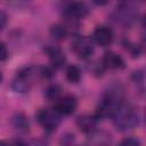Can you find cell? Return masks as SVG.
Wrapping results in <instances>:
<instances>
[{
  "label": "cell",
  "mask_w": 146,
  "mask_h": 146,
  "mask_svg": "<svg viewBox=\"0 0 146 146\" xmlns=\"http://www.w3.org/2000/svg\"><path fill=\"white\" fill-rule=\"evenodd\" d=\"M54 72L50 67L44 66H25L17 71L15 78L11 82V89L15 92L24 94L31 89L34 81L40 78H51Z\"/></svg>",
  "instance_id": "1"
},
{
  "label": "cell",
  "mask_w": 146,
  "mask_h": 146,
  "mask_svg": "<svg viewBox=\"0 0 146 146\" xmlns=\"http://www.w3.org/2000/svg\"><path fill=\"white\" fill-rule=\"evenodd\" d=\"M115 128L120 131H128L135 129L140 121V115L136 106L123 102L112 116Z\"/></svg>",
  "instance_id": "2"
},
{
  "label": "cell",
  "mask_w": 146,
  "mask_h": 146,
  "mask_svg": "<svg viewBox=\"0 0 146 146\" xmlns=\"http://www.w3.org/2000/svg\"><path fill=\"white\" fill-rule=\"evenodd\" d=\"M123 102L124 100L122 91L119 88H110V90H107L100 99L98 107L94 114L95 117L97 120L112 117Z\"/></svg>",
  "instance_id": "3"
},
{
  "label": "cell",
  "mask_w": 146,
  "mask_h": 146,
  "mask_svg": "<svg viewBox=\"0 0 146 146\" xmlns=\"http://www.w3.org/2000/svg\"><path fill=\"white\" fill-rule=\"evenodd\" d=\"M71 50L82 59L89 58L95 50V42L92 41L91 36L87 35H80L76 36L71 44Z\"/></svg>",
  "instance_id": "4"
},
{
  "label": "cell",
  "mask_w": 146,
  "mask_h": 146,
  "mask_svg": "<svg viewBox=\"0 0 146 146\" xmlns=\"http://www.w3.org/2000/svg\"><path fill=\"white\" fill-rule=\"evenodd\" d=\"M35 117L38 122L42 125V128L48 132L55 131L62 122V115H59L54 110H48V108H42L38 111Z\"/></svg>",
  "instance_id": "5"
},
{
  "label": "cell",
  "mask_w": 146,
  "mask_h": 146,
  "mask_svg": "<svg viewBox=\"0 0 146 146\" xmlns=\"http://www.w3.org/2000/svg\"><path fill=\"white\" fill-rule=\"evenodd\" d=\"M89 14V8L84 2L81 1H74L70 2L65 6L63 9V16L68 22H78L80 19H83Z\"/></svg>",
  "instance_id": "6"
},
{
  "label": "cell",
  "mask_w": 146,
  "mask_h": 146,
  "mask_svg": "<svg viewBox=\"0 0 146 146\" xmlns=\"http://www.w3.org/2000/svg\"><path fill=\"white\" fill-rule=\"evenodd\" d=\"M78 107V99L73 95H66L64 97H59L55 100L52 110L57 112L59 115H70L75 112Z\"/></svg>",
  "instance_id": "7"
},
{
  "label": "cell",
  "mask_w": 146,
  "mask_h": 146,
  "mask_svg": "<svg viewBox=\"0 0 146 146\" xmlns=\"http://www.w3.org/2000/svg\"><path fill=\"white\" fill-rule=\"evenodd\" d=\"M91 39L98 46L106 47V46H108V44H111L113 42L114 33H113L111 27L105 26V25H100V26H97L95 29Z\"/></svg>",
  "instance_id": "8"
},
{
  "label": "cell",
  "mask_w": 146,
  "mask_h": 146,
  "mask_svg": "<svg viewBox=\"0 0 146 146\" xmlns=\"http://www.w3.org/2000/svg\"><path fill=\"white\" fill-rule=\"evenodd\" d=\"M102 66L110 70H122L125 67L124 59L114 51H106L102 58Z\"/></svg>",
  "instance_id": "9"
},
{
  "label": "cell",
  "mask_w": 146,
  "mask_h": 146,
  "mask_svg": "<svg viewBox=\"0 0 146 146\" xmlns=\"http://www.w3.org/2000/svg\"><path fill=\"white\" fill-rule=\"evenodd\" d=\"M44 52L48 55V57L50 59V63H51V66L54 68L62 67L65 64V62H66L65 54L62 51V49L59 47H56V46H47L44 48Z\"/></svg>",
  "instance_id": "10"
},
{
  "label": "cell",
  "mask_w": 146,
  "mask_h": 146,
  "mask_svg": "<svg viewBox=\"0 0 146 146\" xmlns=\"http://www.w3.org/2000/svg\"><path fill=\"white\" fill-rule=\"evenodd\" d=\"M98 120L95 115H81L76 119V125L80 131L84 133H92L97 128Z\"/></svg>",
  "instance_id": "11"
},
{
  "label": "cell",
  "mask_w": 146,
  "mask_h": 146,
  "mask_svg": "<svg viewBox=\"0 0 146 146\" xmlns=\"http://www.w3.org/2000/svg\"><path fill=\"white\" fill-rule=\"evenodd\" d=\"M88 143H89L90 146H110V144H111V135H108L105 131L95 130L92 133H90Z\"/></svg>",
  "instance_id": "12"
},
{
  "label": "cell",
  "mask_w": 146,
  "mask_h": 146,
  "mask_svg": "<svg viewBox=\"0 0 146 146\" xmlns=\"http://www.w3.org/2000/svg\"><path fill=\"white\" fill-rule=\"evenodd\" d=\"M49 34L56 41H62V40L67 38L68 29L65 25H63V24H54L49 29Z\"/></svg>",
  "instance_id": "13"
},
{
  "label": "cell",
  "mask_w": 146,
  "mask_h": 146,
  "mask_svg": "<svg viewBox=\"0 0 146 146\" xmlns=\"http://www.w3.org/2000/svg\"><path fill=\"white\" fill-rule=\"evenodd\" d=\"M66 79L71 83H78L81 80V70L76 65H70L66 68Z\"/></svg>",
  "instance_id": "14"
},
{
  "label": "cell",
  "mask_w": 146,
  "mask_h": 146,
  "mask_svg": "<svg viewBox=\"0 0 146 146\" xmlns=\"http://www.w3.org/2000/svg\"><path fill=\"white\" fill-rule=\"evenodd\" d=\"M13 124H14V127L16 129H18L21 131H27L29 127H30L26 116L24 114H22V113H18L13 117Z\"/></svg>",
  "instance_id": "15"
},
{
  "label": "cell",
  "mask_w": 146,
  "mask_h": 146,
  "mask_svg": "<svg viewBox=\"0 0 146 146\" xmlns=\"http://www.w3.org/2000/svg\"><path fill=\"white\" fill-rule=\"evenodd\" d=\"M60 91L62 89L58 84H50L44 90V97L48 100H57L60 96Z\"/></svg>",
  "instance_id": "16"
},
{
  "label": "cell",
  "mask_w": 146,
  "mask_h": 146,
  "mask_svg": "<svg viewBox=\"0 0 146 146\" xmlns=\"http://www.w3.org/2000/svg\"><path fill=\"white\" fill-rule=\"evenodd\" d=\"M0 146H26V144L21 139H3L0 140Z\"/></svg>",
  "instance_id": "17"
},
{
  "label": "cell",
  "mask_w": 146,
  "mask_h": 146,
  "mask_svg": "<svg viewBox=\"0 0 146 146\" xmlns=\"http://www.w3.org/2000/svg\"><path fill=\"white\" fill-rule=\"evenodd\" d=\"M119 146H140V140L135 137H128L124 138Z\"/></svg>",
  "instance_id": "18"
},
{
  "label": "cell",
  "mask_w": 146,
  "mask_h": 146,
  "mask_svg": "<svg viewBox=\"0 0 146 146\" xmlns=\"http://www.w3.org/2000/svg\"><path fill=\"white\" fill-rule=\"evenodd\" d=\"M131 78H132L133 82H135L137 86H141V87L144 86V73H143V71H140V70L135 71V72L132 73Z\"/></svg>",
  "instance_id": "19"
},
{
  "label": "cell",
  "mask_w": 146,
  "mask_h": 146,
  "mask_svg": "<svg viewBox=\"0 0 146 146\" xmlns=\"http://www.w3.org/2000/svg\"><path fill=\"white\" fill-rule=\"evenodd\" d=\"M8 58V49L5 43L0 42V62H3Z\"/></svg>",
  "instance_id": "20"
},
{
  "label": "cell",
  "mask_w": 146,
  "mask_h": 146,
  "mask_svg": "<svg viewBox=\"0 0 146 146\" xmlns=\"http://www.w3.org/2000/svg\"><path fill=\"white\" fill-rule=\"evenodd\" d=\"M7 22H8V16L5 11L0 10V32L5 29V26L7 25Z\"/></svg>",
  "instance_id": "21"
},
{
  "label": "cell",
  "mask_w": 146,
  "mask_h": 146,
  "mask_svg": "<svg viewBox=\"0 0 146 146\" xmlns=\"http://www.w3.org/2000/svg\"><path fill=\"white\" fill-rule=\"evenodd\" d=\"M26 146H48V144L42 139H35V140H32L30 144H26Z\"/></svg>",
  "instance_id": "22"
},
{
  "label": "cell",
  "mask_w": 146,
  "mask_h": 146,
  "mask_svg": "<svg viewBox=\"0 0 146 146\" xmlns=\"http://www.w3.org/2000/svg\"><path fill=\"white\" fill-rule=\"evenodd\" d=\"M1 80H2V74H1V72H0V82H1Z\"/></svg>",
  "instance_id": "23"
}]
</instances>
